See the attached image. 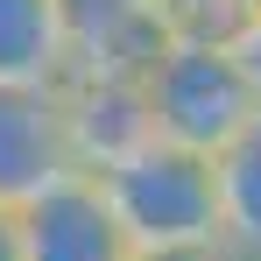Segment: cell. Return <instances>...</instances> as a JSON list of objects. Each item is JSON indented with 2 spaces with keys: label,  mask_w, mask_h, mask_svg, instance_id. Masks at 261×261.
<instances>
[{
  "label": "cell",
  "mask_w": 261,
  "mask_h": 261,
  "mask_svg": "<svg viewBox=\"0 0 261 261\" xmlns=\"http://www.w3.org/2000/svg\"><path fill=\"white\" fill-rule=\"evenodd\" d=\"M106 212L120 219L134 254H191V247H219V176L212 155H191L170 141H148L141 155L113 163L92 176Z\"/></svg>",
  "instance_id": "cell-1"
},
{
  "label": "cell",
  "mask_w": 261,
  "mask_h": 261,
  "mask_svg": "<svg viewBox=\"0 0 261 261\" xmlns=\"http://www.w3.org/2000/svg\"><path fill=\"white\" fill-rule=\"evenodd\" d=\"M141 92H148V113H155V141L191 148V155H219L226 141H240L261 120L254 78L226 49H176V43H163L155 64L141 71Z\"/></svg>",
  "instance_id": "cell-2"
},
{
  "label": "cell",
  "mask_w": 261,
  "mask_h": 261,
  "mask_svg": "<svg viewBox=\"0 0 261 261\" xmlns=\"http://www.w3.org/2000/svg\"><path fill=\"white\" fill-rule=\"evenodd\" d=\"M64 184H78L64 85H0V205L29 212Z\"/></svg>",
  "instance_id": "cell-3"
},
{
  "label": "cell",
  "mask_w": 261,
  "mask_h": 261,
  "mask_svg": "<svg viewBox=\"0 0 261 261\" xmlns=\"http://www.w3.org/2000/svg\"><path fill=\"white\" fill-rule=\"evenodd\" d=\"M64 120H71L78 176H106L113 163H127V155H141L155 141L141 71L134 78H64Z\"/></svg>",
  "instance_id": "cell-4"
},
{
  "label": "cell",
  "mask_w": 261,
  "mask_h": 261,
  "mask_svg": "<svg viewBox=\"0 0 261 261\" xmlns=\"http://www.w3.org/2000/svg\"><path fill=\"white\" fill-rule=\"evenodd\" d=\"M57 7L71 36V78H134L163 49L155 0H57Z\"/></svg>",
  "instance_id": "cell-5"
},
{
  "label": "cell",
  "mask_w": 261,
  "mask_h": 261,
  "mask_svg": "<svg viewBox=\"0 0 261 261\" xmlns=\"http://www.w3.org/2000/svg\"><path fill=\"white\" fill-rule=\"evenodd\" d=\"M21 233H29V261H141L127 247V233H120V219L106 212L92 176L49 191L43 205H29Z\"/></svg>",
  "instance_id": "cell-6"
},
{
  "label": "cell",
  "mask_w": 261,
  "mask_h": 261,
  "mask_svg": "<svg viewBox=\"0 0 261 261\" xmlns=\"http://www.w3.org/2000/svg\"><path fill=\"white\" fill-rule=\"evenodd\" d=\"M71 36L57 0H0V85H64Z\"/></svg>",
  "instance_id": "cell-7"
},
{
  "label": "cell",
  "mask_w": 261,
  "mask_h": 261,
  "mask_svg": "<svg viewBox=\"0 0 261 261\" xmlns=\"http://www.w3.org/2000/svg\"><path fill=\"white\" fill-rule=\"evenodd\" d=\"M219 176V254L261 261V120L212 155Z\"/></svg>",
  "instance_id": "cell-8"
},
{
  "label": "cell",
  "mask_w": 261,
  "mask_h": 261,
  "mask_svg": "<svg viewBox=\"0 0 261 261\" xmlns=\"http://www.w3.org/2000/svg\"><path fill=\"white\" fill-rule=\"evenodd\" d=\"M155 21H163V43L176 49H240L261 36V0H155Z\"/></svg>",
  "instance_id": "cell-9"
},
{
  "label": "cell",
  "mask_w": 261,
  "mask_h": 261,
  "mask_svg": "<svg viewBox=\"0 0 261 261\" xmlns=\"http://www.w3.org/2000/svg\"><path fill=\"white\" fill-rule=\"evenodd\" d=\"M0 261H29V233H21V212L0 205Z\"/></svg>",
  "instance_id": "cell-10"
},
{
  "label": "cell",
  "mask_w": 261,
  "mask_h": 261,
  "mask_svg": "<svg viewBox=\"0 0 261 261\" xmlns=\"http://www.w3.org/2000/svg\"><path fill=\"white\" fill-rule=\"evenodd\" d=\"M141 261H226L219 247H191V254H141Z\"/></svg>",
  "instance_id": "cell-11"
},
{
  "label": "cell",
  "mask_w": 261,
  "mask_h": 261,
  "mask_svg": "<svg viewBox=\"0 0 261 261\" xmlns=\"http://www.w3.org/2000/svg\"><path fill=\"white\" fill-rule=\"evenodd\" d=\"M240 64H247V78H254V92H261V36H254L247 49H240Z\"/></svg>",
  "instance_id": "cell-12"
}]
</instances>
